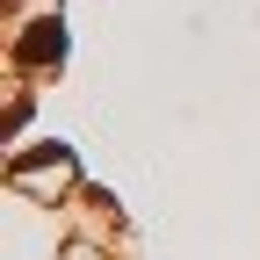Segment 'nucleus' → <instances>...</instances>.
I'll return each mask as SVG.
<instances>
[{"label": "nucleus", "instance_id": "obj_1", "mask_svg": "<svg viewBox=\"0 0 260 260\" xmlns=\"http://www.w3.org/2000/svg\"><path fill=\"white\" fill-rule=\"evenodd\" d=\"M22 58L29 65H51V58H65V22H37L22 37Z\"/></svg>", "mask_w": 260, "mask_h": 260}]
</instances>
